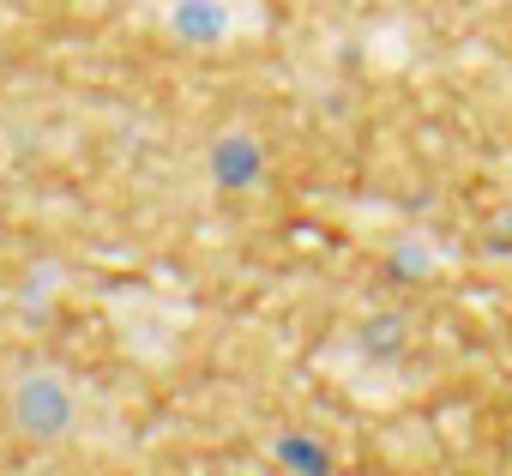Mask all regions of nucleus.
I'll list each match as a JSON object with an SVG mask.
<instances>
[{
  "label": "nucleus",
  "instance_id": "obj_1",
  "mask_svg": "<svg viewBox=\"0 0 512 476\" xmlns=\"http://www.w3.org/2000/svg\"><path fill=\"white\" fill-rule=\"evenodd\" d=\"M13 416H19L25 434L55 440V434L73 422V398H67V386H61L55 374H31V380L13 386Z\"/></svg>",
  "mask_w": 512,
  "mask_h": 476
}]
</instances>
